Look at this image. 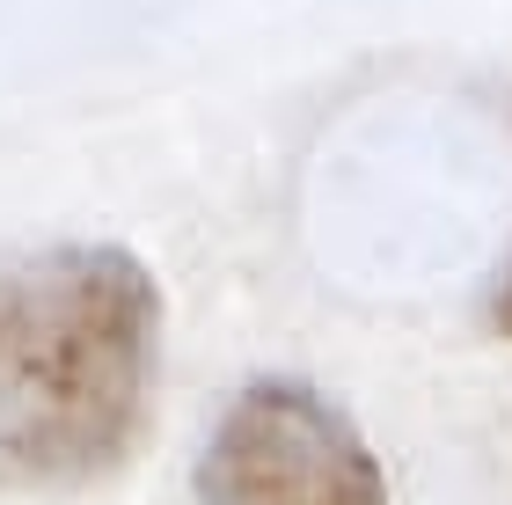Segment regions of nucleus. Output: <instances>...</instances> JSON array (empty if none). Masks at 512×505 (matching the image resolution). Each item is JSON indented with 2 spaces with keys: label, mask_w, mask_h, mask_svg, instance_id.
<instances>
[{
  "label": "nucleus",
  "mask_w": 512,
  "mask_h": 505,
  "mask_svg": "<svg viewBox=\"0 0 512 505\" xmlns=\"http://www.w3.org/2000/svg\"><path fill=\"white\" fill-rule=\"evenodd\" d=\"M191 491L198 505H388V476L315 381L256 374L220 403Z\"/></svg>",
  "instance_id": "nucleus-2"
},
{
  "label": "nucleus",
  "mask_w": 512,
  "mask_h": 505,
  "mask_svg": "<svg viewBox=\"0 0 512 505\" xmlns=\"http://www.w3.org/2000/svg\"><path fill=\"white\" fill-rule=\"evenodd\" d=\"M161 286L125 242L0 264V491H88L154 425Z\"/></svg>",
  "instance_id": "nucleus-1"
},
{
  "label": "nucleus",
  "mask_w": 512,
  "mask_h": 505,
  "mask_svg": "<svg viewBox=\"0 0 512 505\" xmlns=\"http://www.w3.org/2000/svg\"><path fill=\"white\" fill-rule=\"evenodd\" d=\"M483 323H491L498 337H512V249H505V264H498L491 293H483Z\"/></svg>",
  "instance_id": "nucleus-3"
}]
</instances>
